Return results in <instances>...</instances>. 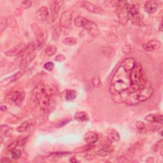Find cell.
Listing matches in <instances>:
<instances>
[{"label":"cell","instance_id":"6da1fadb","mask_svg":"<svg viewBox=\"0 0 163 163\" xmlns=\"http://www.w3.org/2000/svg\"><path fill=\"white\" fill-rule=\"evenodd\" d=\"M130 72L120 66L115 73L111 81L110 91L113 94L123 92L130 89L131 82L130 80Z\"/></svg>","mask_w":163,"mask_h":163},{"label":"cell","instance_id":"7a4b0ae2","mask_svg":"<svg viewBox=\"0 0 163 163\" xmlns=\"http://www.w3.org/2000/svg\"><path fill=\"white\" fill-rule=\"evenodd\" d=\"M153 93H154V89L150 82L147 81L145 85L137 90L131 91L130 89L125 103L131 106L140 104L148 100L152 96Z\"/></svg>","mask_w":163,"mask_h":163},{"label":"cell","instance_id":"3957f363","mask_svg":"<svg viewBox=\"0 0 163 163\" xmlns=\"http://www.w3.org/2000/svg\"><path fill=\"white\" fill-rule=\"evenodd\" d=\"M32 94L40 107L43 110H46L50 104V97L45 86L42 84H38L33 90Z\"/></svg>","mask_w":163,"mask_h":163},{"label":"cell","instance_id":"277c9868","mask_svg":"<svg viewBox=\"0 0 163 163\" xmlns=\"http://www.w3.org/2000/svg\"><path fill=\"white\" fill-rule=\"evenodd\" d=\"M129 3L126 1L119 2L118 7H117L116 13L118 15L119 22L122 25H125L129 18L128 13Z\"/></svg>","mask_w":163,"mask_h":163},{"label":"cell","instance_id":"5b68a950","mask_svg":"<svg viewBox=\"0 0 163 163\" xmlns=\"http://www.w3.org/2000/svg\"><path fill=\"white\" fill-rule=\"evenodd\" d=\"M138 5H129L128 13L129 17L131 19V22L135 25H139L141 22V18L138 12Z\"/></svg>","mask_w":163,"mask_h":163},{"label":"cell","instance_id":"8992f818","mask_svg":"<svg viewBox=\"0 0 163 163\" xmlns=\"http://www.w3.org/2000/svg\"><path fill=\"white\" fill-rule=\"evenodd\" d=\"M8 98L12 102L14 103L17 106L20 107L24 101L25 92L24 91H14L10 94Z\"/></svg>","mask_w":163,"mask_h":163},{"label":"cell","instance_id":"52a82bcc","mask_svg":"<svg viewBox=\"0 0 163 163\" xmlns=\"http://www.w3.org/2000/svg\"><path fill=\"white\" fill-rule=\"evenodd\" d=\"M36 46L38 49H40L44 47L46 40L47 39V32L45 30L38 28V31H36Z\"/></svg>","mask_w":163,"mask_h":163},{"label":"cell","instance_id":"ba28073f","mask_svg":"<svg viewBox=\"0 0 163 163\" xmlns=\"http://www.w3.org/2000/svg\"><path fill=\"white\" fill-rule=\"evenodd\" d=\"M73 17V14L71 11H65L61 16L59 20V25L65 28H69L71 25V21Z\"/></svg>","mask_w":163,"mask_h":163},{"label":"cell","instance_id":"9c48e42d","mask_svg":"<svg viewBox=\"0 0 163 163\" xmlns=\"http://www.w3.org/2000/svg\"><path fill=\"white\" fill-rule=\"evenodd\" d=\"M82 6L85 8L87 10L94 13V14H103L104 13V10L103 8L101 7L95 5L94 4L88 2V1H84L82 3Z\"/></svg>","mask_w":163,"mask_h":163},{"label":"cell","instance_id":"30bf717a","mask_svg":"<svg viewBox=\"0 0 163 163\" xmlns=\"http://www.w3.org/2000/svg\"><path fill=\"white\" fill-rule=\"evenodd\" d=\"M84 28L89 33L91 36L93 37H97L100 35V31L98 25L92 21L88 20L87 24H86Z\"/></svg>","mask_w":163,"mask_h":163},{"label":"cell","instance_id":"8fae6325","mask_svg":"<svg viewBox=\"0 0 163 163\" xmlns=\"http://www.w3.org/2000/svg\"><path fill=\"white\" fill-rule=\"evenodd\" d=\"M143 49L148 52H152L159 49L161 47V42L158 40H150L146 43L142 45Z\"/></svg>","mask_w":163,"mask_h":163},{"label":"cell","instance_id":"7c38bea8","mask_svg":"<svg viewBox=\"0 0 163 163\" xmlns=\"http://www.w3.org/2000/svg\"><path fill=\"white\" fill-rule=\"evenodd\" d=\"M61 2H54L51 6V21L52 22H54L57 17H58L61 5L59 4Z\"/></svg>","mask_w":163,"mask_h":163},{"label":"cell","instance_id":"4fadbf2b","mask_svg":"<svg viewBox=\"0 0 163 163\" xmlns=\"http://www.w3.org/2000/svg\"><path fill=\"white\" fill-rule=\"evenodd\" d=\"M49 10L46 6H42L38 10L36 13V17L40 22L45 21L49 17Z\"/></svg>","mask_w":163,"mask_h":163},{"label":"cell","instance_id":"5bb4252c","mask_svg":"<svg viewBox=\"0 0 163 163\" xmlns=\"http://www.w3.org/2000/svg\"><path fill=\"white\" fill-rule=\"evenodd\" d=\"M145 120L150 123L162 124L163 116L162 115H158L155 113H150L147 115L145 117Z\"/></svg>","mask_w":163,"mask_h":163},{"label":"cell","instance_id":"9a60e30c","mask_svg":"<svg viewBox=\"0 0 163 163\" xmlns=\"http://www.w3.org/2000/svg\"><path fill=\"white\" fill-rule=\"evenodd\" d=\"M158 8V3L155 1H148L145 4V10L149 14L155 13Z\"/></svg>","mask_w":163,"mask_h":163},{"label":"cell","instance_id":"2e32d148","mask_svg":"<svg viewBox=\"0 0 163 163\" xmlns=\"http://www.w3.org/2000/svg\"><path fill=\"white\" fill-rule=\"evenodd\" d=\"M114 150V147L110 145H106L102 147L98 152L97 155L101 157H105L110 154Z\"/></svg>","mask_w":163,"mask_h":163},{"label":"cell","instance_id":"e0dca14e","mask_svg":"<svg viewBox=\"0 0 163 163\" xmlns=\"http://www.w3.org/2000/svg\"><path fill=\"white\" fill-rule=\"evenodd\" d=\"M84 138H85V141L87 142L88 144L93 145L98 141V137L96 133L91 131L85 134Z\"/></svg>","mask_w":163,"mask_h":163},{"label":"cell","instance_id":"ac0fdd59","mask_svg":"<svg viewBox=\"0 0 163 163\" xmlns=\"http://www.w3.org/2000/svg\"><path fill=\"white\" fill-rule=\"evenodd\" d=\"M35 124V121L33 119H30L27 120L23 123H22L20 126H19L17 130L19 132H24L26 131L27 129H30L31 127L33 126Z\"/></svg>","mask_w":163,"mask_h":163},{"label":"cell","instance_id":"d6986e66","mask_svg":"<svg viewBox=\"0 0 163 163\" xmlns=\"http://www.w3.org/2000/svg\"><path fill=\"white\" fill-rule=\"evenodd\" d=\"M135 64H136V62L135 59H134L133 58H131V57H129V58L124 59L120 66H122L123 68L125 70H126L127 71H131L134 68Z\"/></svg>","mask_w":163,"mask_h":163},{"label":"cell","instance_id":"ffe728a7","mask_svg":"<svg viewBox=\"0 0 163 163\" xmlns=\"http://www.w3.org/2000/svg\"><path fill=\"white\" fill-rule=\"evenodd\" d=\"M36 53L35 52H33L32 54H28L26 56H24V57L23 58V59L21 61V63L20 64V67L21 68H25V67H26V66L30 64L31 61L33 59H34V58L36 56Z\"/></svg>","mask_w":163,"mask_h":163},{"label":"cell","instance_id":"44dd1931","mask_svg":"<svg viewBox=\"0 0 163 163\" xmlns=\"http://www.w3.org/2000/svg\"><path fill=\"white\" fill-rule=\"evenodd\" d=\"M107 135L108 136V138L112 141H119L120 140V135L119 132L113 129H109L107 131Z\"/></svg>","mask_w":163,"mask_h":163},{"label":"cell","instance_id":"7402d4cb","mask_svg":"<svg viewBox=\"0 0 163 163\" xmlns=\"http://www.w3.org/2000/svg\"><path fill=\"white\" fill-rule=\"evenodd\" d=\"M75 119L80 122H86L89 119L88 114L85 112H77L75 115Z\"/></svg>","mask_w":163,"mask_h":163},{"label":"cell","instance_id":"603a6c76","mask_svg":"<svg viewBox=\"0 0 163 163\" xmlns=\"http://www.w3.org/2000/svg\"><path fill=\"white\" fill-rule=\"evenodd\" d=\"M88 21V19L85 18V17H82V16H79L75 19L74 24L76 27H84L86 24H87Z\"/></svg>","mask_w":163,"mask_h":163},{"label":"cell","instance_id":"cb8c5ba5","mask_svg":"<svg viewBox=\"0 0 163 163\" xmlns=\"http://www.w3.org/2000/svg\"><path fill=\"white\" fill-rule=\"evenodd\" d=\"M71 153L70 152H53L50 154L49 156H48V158L51 160H54V159H58L60 157H62L64 156H68L70 155Z\"/></svg>","mask_w":163,"mask_h":163},{"label":"cell","instance_id":"d4e9b609","mask_svg":"<svg viewBox=\"0 0 163 163\" xmlns=\"http://www.w3.org/2000/svg\"><path fill=\"white\" fill-rule=\"evenodd\" d=\"M92 147H93V145H90V144L79 147L77 148H76L73 150V153H75V154H80V153H83V152L90 150L91 149H92Z\"/></svg>","mask_w":163,"mask_h":163},{"label":"cell","instance_id":"484cf974","mask_svg":"<svg viewBox=\"0 0 163 163\" xmlns=\"http://www.w3.org/2000/svg\"><path fill=\"white\" fill-rule=\"evenodd\" d=\"M24 49H18L17 48H14V49H12L10 50L7 51L5 54L8 57H14V56L18 57L19 55H20V54L21 53L22 51Z\"/></svg>","mask_w":163,"mask_h":163},{"label":"cell","instance_id":"4316f807","mask_svg":"<svg viewBox=\"0 0 163 163\" xmlns=\"http://www.w3.org/2000/svg\"><path fill=\"white\" fill-rule=\"evenodd\" d=\"M102 52L104 55H106L107 57H109V58L112 57L115 54V51L113 48L108 47H103L102 49Z\"/></svg>","mask_w":163,"mask_h":163},{"label":"cell","instance_id":"83f0119b","mask_svg":"<svg viewBox=\"0 0 163 163\" xmlns=\"http://www.w3.org/2000/svg\"><path fill=\"white\" fill-rule=\"evenodd\" d=\"M61 33V26L60 25L57 26L53 31L52 33V40L54 41H57L59 39V36Z\"/></svg>","mask_w":163,"mask_h":163},{"label":"cell","instance_id":"f1b7e54d","mask_svg":"<svg viewBox=\"0 0 163 163\" xmlns=\"http://www.w3.org/2000/svg\"><path fill=\"white\" fill-rule=\"evenodd\" d=\"M57 47L54 45H49L48 46L46 49H45V54L47 56H52L53 55H54L56 52H57Z\"/></svg>","mask_w":163,"mask_h":163},{"label":"cell","instance_id":"f546056e","mask_svg":"<svg viewBox=\"0 0 163 163\" xmlns=\"http://www.w3.org/2000/svg\"><path fill=\"white\" fill-rule=\"evenodd\" d=\"M63 43L68 46H73L75 45L76 43H77V39L76 38L74 37H69L66 38L65 39L63 40Z\"/></svg>","mask_w":163,"mask_h":163},{"label":"cell","instance_id":"4dcf8cb0","mask_svg":"<svg viewBox=\"0 0 163 163\" xmlns=\"http://www.w3.org/2000/svg\"><path fill=\"white\" fill-rule=\"evenodd\" d=\"M10 153L11 154L12 159H14V161L19 159L21 156V151L16 148L12 149L10 152Z\"/></svg>","mask_w":163,"mask_h":163},{"label":"cell","instance_id":"1f68e13d","mask_svg":"<svg viewBox=\"0 0 163 163\" xmlns=\"http://www.w3.org/2000/svg\"><path fill=\"white\" fill-rule=\"evenodd\" d=\"M7 26V18L4 16H1V17H0V32H1V33L6 28Z\"/></svg>","mask_w":163,"mask_h":163},{"label":"cell","instance_id":"d6a6232c","mask_svg":"<svg viewBox=\"0 0 163 163\" xmlns=\"http://www.w3.org/2000/svg\"><path fill=\"white\" fill-rule=\"evenodd\" d=\"M66 100L68 101L74 100L76 97V93L75 91L70 90L68 91L66 93Z\"/></svg>","mask_w":163,"mask_h":163},{"label":"cell","instance_id":"836d02e7","mask_svg":"<svg viewBox=\"0 0 163 163\" xmlns=\"http://www.w3.org/2000/svg\"><path fill=\"white\" fill-rule=\"evenodd\" d=\"M92 84L94 88H99L101 85V80L99 76H94L92 79Z\"/></svg>","mask_w":163,"mask_h":163},{"label":"cell","instance_id":"e575fe53","mask_svg":"<svg viewBox=\"0 0 163 163\" xmlns=\"http://www.w3.org/2000/svg\"><path fill=\"white\" fill-rule=\"evenodd\" d=\"M24 74V72L23 71H18L17 72L16 74H15L14 75H13L12 76H11L10 78H9L8 79H10L11 80V82H14V81H16L18 79H20L21 76L23 75Z\"/></svg>","mask_w":163,"mask_h":163},{"label":"cell","instance_id":"d590c367","mask_svg":"<svg viewBox=\"0 0 163 163\" xmlns=\"http://www.w3.org/2000/svg\"><path fill=\"white\" fill-rule=\"evenodd\" d=\"M136 127L138 131H142L145 128V124L141 121H138L136 122Z\"/></svg>","mask_w":163,"mask_h":163},{"label":"cell","instance_id":"8d00e7d4","mask_svg":"<svg viewBox=\"0 0 163 163\" xmlns=\"http://www.w3.org/2000/svg\"><path fill=\"white\" fill-rule=\"evenodd\" d=\"M54 68V64L52 62H48L44 64V68L48 71H52Z\"/></svg>","mask_w":163,"mask_h":163},{"label":"cell","instance_id":"74e56055","mask_svg":"<svg viewBox=\"0 0 163 163\" xmlns=\"http://www.w3.org/2000/svg\"><path fill=\"white\" fill-rule=\"evenodd\" d=\"M21 5V6L24 9H28L32 6V2L31 1H24Z\"/></svg>","mask_w":163,"mask_h":163},{"label":"cell","instance_id":"f35d334b","mask_svg":"<svg viewBox=\"0 0 163 163\" xmlns=\"http://www.w3.org/2000/svg\"><path fill=\"white\" fill-rule=\"evenodd\" d=\"M66 57L63 54H58L55 57V60L57 62H63L65 61Z\"/></svg>","mask_w":163,"mask_h":163},{"label":"cell","instance_id":"ab89813d","mask_svg":"<svg viewBox=\"0 0 163 163\" xmlns=\"http://www.w3.org/2000/svg\"><path fill=\"white\" fill-rule=\"evenodd\" d=\"M10 130V128L6 125H3L1 126V132L2 134L6 135V132Z\"/></svg>","mask_w":163,"mask_h":163},{"label":"cell","instance_id":"60d3db41","mask_svg":"<svg viewBox=\"0 0 163 163\" xmlns=\"http://www.w3.org/2000/svg\"><path fill=\"white\" fill-rule=\"evenodd\" d=\"M122 51L125 54H129L131 52V47L129 45H126L123 47Z\"/></svg>","mask_w":163,"mask_h":163},{"label":"cell","instance_id":"b9f144b4","mask_svg":"<svg viewBox=\"0 0 163 163\" xmlns=\"http://www.w3.org/2000/svg\"><path fill=\"white\" fill-rule=\"evenodd\" d=\"M14 159H9L8 157H5L2 159L1 160V162L2 163H6V162H14Z\"/></svg>","mask_w":163,"mask_h":163},{"label":"cell","instance_id":"7bdbcfd3","mask_svg":"<svg viewBox=\"0 0 163 163\" xmlns=\"http://www.w3.org/2000/svg\"><path fill=\"white\" fill-rule=\"evenodd\" d=\"M70 161L71 162H73V163H75V162H79L77 159H76L75 157H71L70 159Z\"/></svg>","mask_w":163,"mask_h":163},{"label":"cell","instance_id":"ee69618b","mask_svg":"<svg viewBox=\"0 0 163 163\" xmlns=\"http://www.w3.org/2000/svg\"><path fill=\"white\" fill-rule=\"evenodd\" d=\"M162 24L161 23V25H160V26H159V30H160V31H162Z\"/></svg>","mask_w":163,"mask_h":163}]
</instances>
